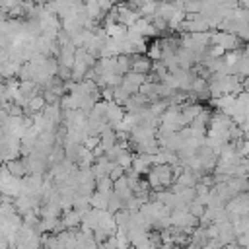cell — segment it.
Listing matches in <instances>:
<instances>
[{
  "instance_id": "21",
  "label": "cell",
  "mask_w": 249,
  "mask_h": 249,
  "mask_svg": "<svg viewBox=\"0 0 249 249\" xmlns=\"http://www.w3.org/2000/svg\"><path fill=\"white\" fill-rule=\"evenodd\" d=\"M245 249H249V247H245Z\"/></svg>"
},
{
  "instance_id": "12",
  "label": "cell",
  "mask_w": 249,
  "mask_h": 249,
  "mask_svg": "<svg viewBox=\"0 0 249 249\" xmlns=\"http://www.w3.org/2000/svg\"><path fill=\"white\" fill-rule=\"evenodd\" d=\"M132 158H134V154H132L130 150H123V152L119 154V158L115 160V163H117V165H121V167L126 171V169H130V167H132Z\"/></svg>"
},
{
  "instance_id": "7",
  "label": "cell",
  "mask_w": 249,
  "mask_h": 249,
  "mask_svg": "<svg viewBox=\"0 0 249 249\" xmlns=\"http://www.w3.org/2000/svg\"><path fill=\"white\" fill-rule=\"evenodd\" d=\"M237 76L239 78H249V47L247 45H245L243 54H241L239 64H237Z\"/></svg>"
},
{
  "instance_id": "8",
  "label": "cell",
  "mask_w": 249,
  "mask_h": 249,
  "mask_svg": "<svg viewBox=\"0 0 249 249\" xmlns=\"http://www.w3.org/2000/svg\"><path fill=\"white\" fill-rule=\"evenodd\" d=\"M146 56L154 62H160L161 60V43H160V39H156V41H152V43H148V49H146Z\"/></svg>"
},
{
  "instance_id": "4",
  "label": "cell",
  "mask_w": 249,
  "mask_h": 249,
  "mask_svg": "<svg viewBox=\"0 0 249 249\" xmlns=\"http://www.w3.org/2000/svg\"><path fill=\"white\" fill-rule=\"evenodd\" d=\"M175 12H177V8H175L173 2H169V0H160V2H158V12H156V16L163 18L165 21H169Z\"/></svg>"
},
{
  "instance_id": "20",
  "label": "cell",
  "mask_w": 249,
  "mask_h": 249,
  "mask_svg": "<svg viewBox=\"0 0 249 249\" xmlns=\"http://www.w3.org/2000/svg\"><path fill=\"white\" fill-rule=\"evenodd\" d=\"M39 249H45V247H39Z\"/></svg>"
},
{
  "instance_id": "15",
  "label": "cell",
  "mask_w": 249,
  "mask_h": 249,
  "mask_svg": "<svg viewBox=\"0 0 249 249\" xmlns=\"http://www.w3.org/2000/svg\"><path fill=\"white\" fill-rule=\"evenodd\" d=\"M99 144H101V138L99 136H86V140H84V148H88L89 152H93Z\"/></svg>"
},
{
  "instance_id": "10",
  "label": "cell",
  "mask_w": 249,
  "mask_h": 249,
  "mask_svg": "<svg viewBox=\"0 0 249 249\" xmlns=\"http://www.w3.org/2000/svg\"><path fill=\"white\" fill-rule=\"evenodd\" d=\"M126 72H130V56H128V54H119V56H117L115 74H119V76H124Z\"/></svg>"
},
{
  "instance_id": "1",
  "label": "cell",
  "mask_w": 249,
  "mask_h": 249,
  "mask_svg": "<svg viewBox=\"0 0 249 249\" xmlns=\"http://www.w3.org/2000/svg\"><path fill=\"white\" fill-rule=\"evenodd\" d=\"M210 45H218V47H222L226 53H228V51L245 49V43H243L237 35L226 33V31H210Z\"/></svg>"
},
{
  "instance_id": "9",
  "label": "cell",
  "mask_w": 249,
  "mask_h": 249,
  "mask_svg": "<svg viewBox=\"0 0 249 249\" xmlns=\"http://www.w3.org/2000/svg\"><path fill=\"white\" fill-rule=\"evenodd\" d=\"M43 113H45V117L51 119L54 124H60V123H62V109H60V105H47Z\"/></svg>"
},
{
  "instance_id": "17",
  "label": "cell",
  "mask_w": 249,
  "mask_h": 249,
  "mask_svg": "<svg viewBox=\"0 0 249 249\" xmlns=\"http://www.w3.org/2000/svg\"><path fill=\"white\" fill-rule=\"evenodd\" d=\"M124 173H126V171H124V169H123L121 165H115V167H113V171L109 173V177H111L113 181H117V179H121V177H124Z\"/></svg>"
},
{
  "instance_id": "13",
  "label": "cell",
  "mask_w": 249,
  "mask_h": 249,
  "mask_svg": "<svg viewBox=\"0 0 249 249\" xmlns=\"http://www.w3.org/2000/svg\"><path fill=\"white\" fill-rule=\"evenodd\" d=\"M189 212L193 214V216H196V218H200L204 212H206V204L200 200V198H195L191 204H189Z\"/></svg>"
},
{
  "instance_id": "3",
  "label": "cell",
  "mask_w": 249,
  "mask_h": 249,
  "mask_svg": "<svg viewBox=\"0 0 249 249\" xmlns=\"http://www.w3.org/2000/svg\"><path fill=\"white\" fill-rule=\"evenodd\" d=\"M60 218H62L66 230H78V226H82V214H80L78 210H74V208L64 210Z\"/></svg>"
},
{
  "instance_id": "18",
  "label": "cell",
  "mask_w": 249,
  "mask_h": 249,
  "mask_svg": "<svg viewBox=\"0 0 249 249\" xmlns=\"http://www.w3.org/2000/svg\"><path fill=\"white\" fill-rule=\"evenodd\" d=\"M0 249H10V243L6 239H2V237H0Z\"/></svg>"
},
{
  "instance_id": "19",
  "label": "cell",
  "mask_w": 249,
  "mask_h": 249,
  "mask_svg": "<svg viewBox=\"0 0 249 249\" xmlns=\"http://www.w3.org/2000/svg\"><path fill=\"white\" fill-rule=\"evenodd\" d=\"M224 249H241L237 243H228V245H224Z\"/></svg>"
},
{
  "instance_id": "14",
  "label": "cell",
  "mask_w": 249,
  "mask_h": 249,
  "mask_svg": "<svg viewBox=\"0 0 249 249\" xmlns=\"http://www.w3.org/2000/svg\"><path fill=\"white\" fill-rule=\"evenodd\" d=\"M202 0H187L185 2V12L187 14H200L202 12Z\"/></svg>"
},
{
  "instance_id": "5",
  "label": "cell",
  "mask_w": 249,
  "mask_h": 249,
  "mask_svg": "<svg viewBox=\"0 0 249 249\" xmlns=\"http://www.w3.org/2000/svg\"><path fill=\"white\" fill-rule=\"evenodd\" d=\"M6 167H8V171H10V175H14V177H25L27 175V167H25V161L23 160H10V161H6Z\"/></svg>"
},
{
  "instance_id": "6",
  "label": "cell",
  "mask_w": 249,
  "mask_h": 249,
  "mask_svg": "<svg viewBox=\"0 0 249 249\" xmlns=\"http://www.w3.org/2000/svg\"><path fill=\"white\" fill-rule=\"evenodd\" d=\"M109 195H111V193H99V191H95V193L89 196V204H91V208H95V210H107Z\"/></svg>"
},
{
  "instance_id": "16",
  "label": "cell",
  "mask_w": 249,
  "mask_h": 249,
  "mask_svg": "<svg viewBox=\"0 0 249 249\" xmlns=\"http://www.w3.org/2000/svg\"><path fill=\"white\" fill-rule=\"evenodd\" d=\"M235 243H237L241 249L249 247V230H247V231H243V233H239V235L235 237Z\"/></svg>"
},
{
  "instance_id": "11",
  "label": "cell",
  "mask_w": 249,
  "mask_h": 249,
  "mask_svg": "<svg viewBox=\"0 0 249 249\" xmlns=\"http://www.w3.org/2000/svg\"><path fill=\"white\" fill-rule=\"evenodd\" d=\"M113 187H115V181L109 175L95 179V191H99V193H113Z\"/></svg>"
},
{
  "instance_id": "2",
  "label": "cell",
  "mask_w": 249,
  "mask_h": 249,
  "mask_svg": "<svg viewBox=\"0 0 249 249\" xmlns=\"http://www.w3.org/2000/svg\"><path fill=\"white\" fill-rule=\"evenodd\" d=\"M154 68V62L146 56V54H132L130 56V70L132 72H138V74H144L148 76Z\"/></svg>"
}]
</instances>
